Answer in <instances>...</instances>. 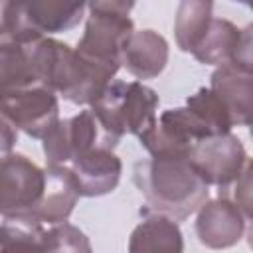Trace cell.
I'll return each instance as SVG.
<instances>
[{"instance_id": "cell-20", "label": "cell", "mask_w": 253, "mask_h": 253, "mask_svg": "<svg viewBox=\"0 0 253 253\" xmlns=\"http://www.w3.org/2000/svg\"><path fill=\"white\" fill-rule=\"evenodd\" d=\"M43 245L47 253H93L89 237L71 223L51 225L43 231Z\"/></svg>"}, {"instance_id": "cell-10", "label": "cell", "mask_w": 253, "mask_h": 253, "mask_svg": "<svg viewBox=\"0 0 253 253\" xmlns=\"http://www.w3.org/2000/svg\"><path fill=\"white\" fill-rule=\"evenodd\" d=\"M47 182L40 206L36 208L32 221L34 225H59L71 215L79 194L77 182L67 166H47Z\"/></svg>"}, {"instance_id": "cell-19", "label": "cell", "mask_w": 253, "mask_h": 253, "mask_svg": "<svg viewBox=\"0 0 253 253\" xmlns=\"http://www.w3.org/2000/svg\"><path fill=\"white\" fill-rule=\"evenodd\" d=\"M186 107H190L202 121L204 125L210 128V132L213 136H219V134H229L231 132V119L223 107V103L217 99V95L208 87L196 91L194 95L188 97L186 101Z\"/></svg>"}, {"instance_id": "cell-15", "label": "cell", "mask_w": 253, "mask_h": 253, "mask_svg": "<svg viewBox=\"0 0 253 253\" xmlns=\"http://www.w3.org/2000/svg\"><path fill=\"white\" fill-rule=\"evenodd\" d=\"M213 4L204 0H184L178 6L176 14V43L182 51L194 53L200 42L204 40L211 20H213Z\"/></svg>"}, {"instance_id": "cell-13", "label": "cell", "mask_w": 253, "mask_h": 253, "mask_svg": "<svg viewBox=\"0 0 253 253\" xmlns=\"http://www.w3.org/2000/svg\"><path fill=\"white\" fill-rule=\"evenodd\" d=\"M128 253H184V237L176 219L156 213L140 221L130 233Z\"/></svg>"}, {"instance_id": "cell-24", "label": "cell", "mask_w": 253, "mask_h": 253, "mask_svg": "<svg viewBox=\"0 0 253 253\" xmlns=\"http://www.w3.org/2000/svg\"><path fill=\"white\" fill-rule=\"evenodd\" d=\"M247 241H249V247L253 249V221H251V225L247 229Z\"/></svg>"}, {"instance_id": "cell-6", "label": "cell", "mask_w": 253, "mask_h": 253, "mask_svg": "<svg viewBox=\"0 0 253 253\" xmlns=\"http://www.w3.org/2000/svg\"><path fill=\"white\" fill-rule=\"evenodd\" d=\"M2 119L16 130L34 138H45L59 123V101L47 87H28L2 93Z\"/></svg>"}, {"instance_id": "cell-2", "label": "cell", "mask_w": 253, "mask_h": 253, "mask_svg": "<svg viewBox=\"0 0 253 253\" xmlns=\"http://www.w3.org/2000/svg\"><path fill=\"white\" fill-rule=\"evenodd\" d=\"M158 95L140 81H113L91 105L101 128L117 142L123 134L142 136L156 125Z\"/></svg>"}, {"instance_id": "cell-1", "label": "cell", "mask_w": 253, "mask_h": 253, "mask_svg": "<svg viewBox=\"0 0 253 253\" xmlns=\"http://www.w3.org/2000/svg\"><path fill=\"white\" fill-rule=\"evenodd\" d=\"M134 184L148 206L176 221L208 202V184L188 158H150L134 166Z\"/></svg>"}, {"instance_id": "cell-16", "label": "cell", "mask_w": 253, "mask_h": 253, "mask_svg": "<svg viewBox=\"0 0 253 253\" xmlns=\"http://www.w3.org/2000/svg\"><path fill=\"white\" fill-rule=\"evenodd\" d=\"M0 85L2 93L40 87L34 71L30 43L0 42Z\"/></svg>"}, {"instance_id": "cell-12", "label": "cell", "mask_w": 253, "mask_h": 253, "mask_svg": "<svg viewBox=\"0 0 253 253\" xmlns=\"http://www.w3.org/2000/svg\"><path fill=\"white\" fill-rule=\"evenodd\" d=\"M210 89L223 103L233 126L253 125V75L221 65L213 71Z\"/></svg>"}, {"instance_id": "cell-11", "label": "cell", "mask_w": 253, "mask_h": 253, "mask_svg": "<svg viewBox=\"0 0 253 253\" xmlns=\"http://www.w3.org/2000/svg\"><path fill=\"white\" fill-rule=\"evenodd\" d=\"M121 61L136 79H154L168 63V42L154 30H134L123 47Z\"/></svg>"}, {"instance_id": "cell-4", "label": "cell", "mask_w": 253, "mask_h": 253, "mask_svg": "<svg viewBox=\"0 0 253 253\" xmlns=\"http://www.w3.org/2000/svg\"><path fill=\"white\" fill-rule=\"evenodd\" d=\"M47 174L24 154H6L0 164V211L4 219L30 223L45 192Z\"/></svg>"}, {"instance_id": "cell-25", "label": "cell", "mask_w": 253, "mask_h": 253, "mask_svg": "<svg viewBox=\"0 0 253 253\" xmlns=\"http://www.w3.org/2000/svg\"><path fill=\"white\" fill-rule=\"evenodd\" d=\"M247 6H249V8H251V10H253V2H247Z\"/></svg>"}, {"instance_id": "cell-23", "label": "cell", "mask_w": 253, "mask_h": 253, "mask_svg": "<svg viewBox=\"0 0 253 253\" xmlns=\"http://www.w3.org/2000/svg\"><path fill=\"white\" fill-rule=\"evenodd\" d=\"M16 138H18V130L8 121L2 119V152H4V156L10 154V148L16 142Z\"/></svg>"}, {"instance_id": "cell-26", "label": "cell", "mask_w": 253, "mask_h": 253, "mask_svg": "<svg viewBox=\"0 0 253 253\" xmlns=\"http://www.w3.org/2000/svg\"><path fill=\"white\" fill-rule=\"evenodd\" d=\"M251 138H253V125H251Z\"/></svg>"}, {"instance_id": "cell-3", "label": "cell", "mask_w": 253, "mask_h": 253, "mask_svg": "<svg viewBox=\"0 0 253 253\" xmlns=\"http://www.w3.org/2000/svg\"><path fill=\"white\" fill-rule=\"evenodd\" d=\"M132 6V2L123 0H99L87 4L89 14L85 32L75 47L77 53L99 65L119 71L123 65V47L134 32L132 20L128 16Z\"/></svg>"}, {"instance_id": "cell-5", "label": "cell", "mask_w": 253, "mask_h": 253, "mask_svg": "<svg viewBox=\"0 0 253 253\" xmlns=\"http://www.w3.org/2000/svg\"><path fill=\"white\" fill-rule=\"evenodd\" d=\"M117 144L119 142L101 128L91 109H85L71 119L59 121L47 132L43 138V154L47 166H69L75 158L97 146L115 148Z\"/></svg>"}, {"instance_id": "cell-21", "label": "cell", "mask_w": 253, "mask_h": 253, "mask_svg": "<svg viewBox=\"0 0 253 253\" xmlns=\"http://www.w3.org/2000/svg\"><path fill=\"white\" fill-rule=\"evenodd\" d=\"M233 200L239 211L253 221V158H247L233 186Z\"/></svg>"}, {"instance_id": "cell-8", "label": "cell", "mask_w": 253, "mask_h": 253, "mask_svg": "<svg viewBox=\"0 0 253 253\" xmlns=\"http://www.w3.org/2000/svg\"><path fill=\"white\" fill-rule=\"evenodd\" d=\"M196 233L200 243L210 249L233 247L245 233L243 213L227 198L210 200L198 210Z\"/></svg>"}, {"instance_id": "cell-18", "label": "cell", "mask_w": 253, "mask_h": 253, "mask_svg": "<svg viewBox=\"0 0 253 253\" xmlns=\"http://www.w3.org/2000/svg\"><path fill=\"white\" fill-rule=\"evenodd\" d=\"M0 241H2L0 253H47L43 245L42 225L4 219Z\"/></svg>"}, {"instance_id": "cell-22", "label": "cell", "mask_w": 253, "mask_h": 253, "mask_svg": "<svg viewBox=\"0 0 253 253\" xmlns=\"http://www.w3.org/2000/svg\"><path fill=\"white\" fill-rule=\"evenodd\" d=\"M229 65L241 73L253 75V24L245 26L239 32V42Z\"/></svg>"}, {"instance_id": "cell-14", "label": "cell", "mask_w": 253, "mask_h": 253, "mask_svg": "<svg viewBox=\"0 0 253 253\" xmlns=\"http://www.w3.org/2000/svg\"><path fill=\"white\" fill-rule=\"evenodd\" d=\"M26 18L30 28L42 36L47 38V34H57L75 28L85 10L87 4L83 2H55V0H32L24 2Z\"/></svg>"}, {"instance_id": "cell-9", "label": "cell", "mask_w": 253, "mask_h": 253, "mask_svg": "<svg viewBox=\"0 0 253 253\" xmlns=\"http://www.w3.org/2000/svg\"><path fill=\"white\" fill-rule=\"evenodd\" d=\"M77 182L79 194L87 198H97L113 192L121 180L123 164L113 148L97 146L67 166Z\"/></svg>"}, {"instance_id": "cell-7", "label": "cell", "mask_w": 253, "mask_h": 253, "mask_svg": "<svg viewBox=\"0 0 253 253\" xmlns=\"http://www.w3.org/2000/svg\"><path fill=\"white\" fill-rule=\"evenodd\" d=\"M188 160L208 186L225 188L241 174L247 154L241 140L229 132L196 142Z\"/></svg>"}, {"instance_id": "cell-17", "label": "cell", "mask_w": 253, "mask_h": 253, "mask_svg": "<svg viewBox=\"0 0 253 253\" xmlns=\"http://www.w3.org/2000/svg\"><path fill=\"white\" fill-rule=\"evenodd\" d=\"M239 32L241 30H237L229 20L213 18L192 55L206 65H229L239 42Z\"/></svg>"}]
</instances>
